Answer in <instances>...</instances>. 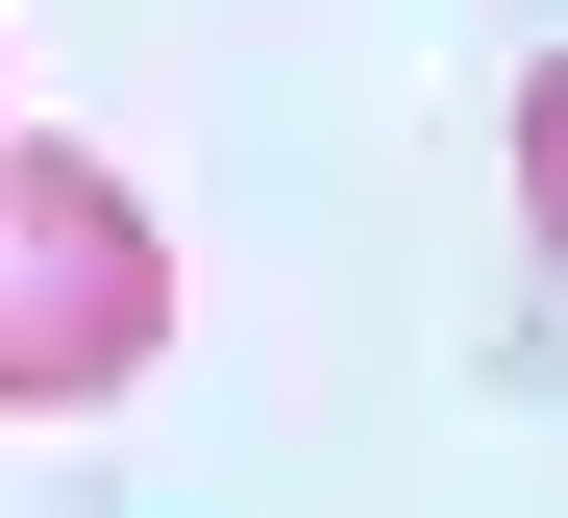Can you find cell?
Returning <instances> with one entry per match:
<instances>
[{"label": "cell", "mask_w": 568, "mask_h": 518, "mask_svg": "<svg viewBox=\"0 0 568 518\" xmlns=\"http://www.w3.org/2000/svg\"><path fill=\"white\" fill-rule=\"evenodd\" d=\"M149 346H173V223L100 149L0 124V420H100Z\"/></svg>", "instance_id": "1"}]
</instances>
